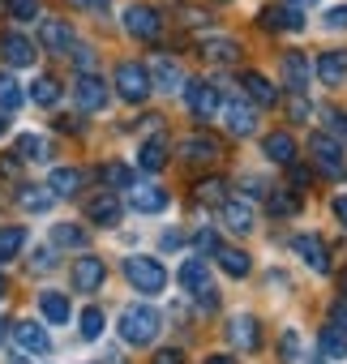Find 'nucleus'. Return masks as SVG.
Instances as JSON below:
<instances>
[{
    "label": "nucleus",
    "instance_id": "nucleus-27",
    "mask_svg": "<svg viewBox=\"0 0 347 364\" xmlns=\"http://www.w3.org/2000/svg\"><path fill=\"white\" fill-rule=\"evenodd\" d=\"M283 82H287L296 95L309 86V60H304L300 52H287V56H283Z\"/></svg>",
    "mask_w": 347,
    "mask_h": 364
},
{
    "label": "nucleus",
    "instance_id": "nucleus-12",
    "mask_svg": "<svg viewBox=\"0 0 347 364\" xmlns=\"http://www.w3.org/2000/svg\"><path fill=\"white\" fill-rule=\"evenodd\" d=\"M181 154H185V163H215L223 154V141L210 137V133H193V137L181 141Z\"/></svg>",
    "mask_w": 347,
    "mask_h": 364
},
{
    "label": "nucleus",
    "instance_id": "nucleus-34",
    "mask_svg": "<svg viewBox=\"0 0 347 364\" xmlns=\"http://www.w3.org/2000/svg\"><path fill=\"white\" fill-rule=\"evenodd\" d=\"M198 202H206V206H223V202H228V180H219V176L198 180Z\"/></svg>",
    "mask_w": 347,
    "mask_h": 364
},
{
    "label": "nucleus",
    "instance_id": "nucleus-39",
    "mask_svg": "<svg viewBox=\"0 0 347 364\" xmlns=\"http://www.w3.org/2000/svg\"><path fill=\"white\" fill-rule=\"evenodd\" d=\"M99 176H103V185H107V189H133V171H129L124 163H107Z\"/></svg>",
    "mask_w": 347,
    "mask_h": 364
},
{
    "label": "nucleus",
    "instance_id": "nucleus-11",
    "mask_svg": "<svg viewBox=\"0 0 347 364\" xmlns=\"http://www.w3.org/2000/svg\"><path fill=\"white\" fill-rule=\"evenodd\" d=\"M39 43H43V52H73V43H78V35H73V26L69 22H60V18H48L43 26H39Z\"/></svg>",
    "mask_w": 347,
    "mask_h": 364
},
{
    "label": "nucleus",
    "instance_id": "nucleus-3",
    "mask_svg": "<svg viewBox=\"0 0 347 364\" xmlns=\"http://www.w3.org/2000/svg\"><path fill=\"white\" fill-rule=\"evenodd\" d=\"M150 90H154V82H150V69L146 65H137V60H120L116 65V95L124 103H146Z\"/></svg>",
    "mask_w": 347,
    "mask_h": 364
},
{
    "label": "nucleus",
    "instance_id": "nucleus-58",
    "mask_svg": "<svg viewBox=\"0 0 347 364\" xmlns=\"http://www.w3.org/2000/svg\"><path fill=\"white\" fill-rule=\"evenodd\" d=\"M5 291H9V283H5V274H0V300H5Z\"/></svg>",
    "mask_w": 347,
    "mask_h": 364
},
{
    "label": "nucleus",
    "instance_id": "nucleus-32",
    "mask_svg": "<svg viewBox=\"0 0 347 364\" xmlns=\"http://www.w3.org/2000/svg\"><path fill=\"white\" fill-rule=\"evenodd\" d=\"M52 245L56 249H86V228H78V223H52Z\"/></svg>",
    "mask_w": 347,
    "mask_h": 364
},
{
    "label": "nucleus",
    "instance_id": "nucleus-64",
    "mask_svg": "<svg viewBox=\"0 0 347 364\" xmlns=\"http://www.w3.org/2000/svg\"><path fill=\"white\" fill-rule=\"evenodd\" d=\"M95 5H99V0H95Z\"/></svg>",
    "mask_w": 347,
    "mask_h": 364
},
{
    "label": "nucleus",
    "instance_id": "nucleus-26",
    "mask_svg": "<svg viewBox=\"0 0 347 364\" xmlns=\"http://www.w3.org/2000/svg\"><path fill=\"white\" fill-rule=\"evenodd\" d=\"M202 56L215 60V65H236L240 60V43L236 39H206L202 43Z\"/></svg>",
    "mask_w": 347,
    "mask_h": 364
},
{
    "label": "nucleus",
    "instance_id": "nucleus-15",
    "mask_svg": "<svg viewBox=\"0 0 347 364\" xmlns=\"http://www.w3.org/2000/svg\"><path fill=\"white\" fill-rule=\"evenodd\" d=\"M129 206L142 210V215H159V210L171 206V198H167V189H159V185H133V189H129Z\"/></svg>",
    "mask_w": 347,
    "mask_h": 364
},
{
    "label": "nucleus",
    "instance_id": "nucleus-7",
    "mask_svg": "<svg viewBox=\"0 0 347 364\" xmlns=\"http://www.w3.org/2000/svg\"><path fill=\"white\" fill-rule=\"evenodd\" d=\"M219 116H223V124H228L232 137H249L257 129V112L249 103H240V99H223L219 103Z\"/></svg>",
    "mask_w": 347,
    "mask_h": 364
},
{
    "label": "nucleus",
    "instance_id": "nucleus-63",
    "mask_svg": "<svg viewBox=\"0 0 347 364\" xmlns=\"http://www.w3.org/2000/svg\"><path fill=\"white\" fill-rule=\"evenodd\" d=\"M219 5H223V0H219Z\"/></svg>",
    "mask_w": 347,
    "mask_h": 364
},
{
    "label": "nucleus",
    "instance_id": "nucleus-36",
    "mask_svg": "<svg viewBox=\"0 0 347 364\" xmlns=\"http://www.w3.org/2000/svg\"><path fill=\"white\" fill-rule=\"evenodd\" d=\"M22 99H26V90L18 86V77L0 73V112H18V107H22Z\"/></svg>",
    "mask_w": 347,
    "mask_h": 364
},
{
    "label": "nucleus",
    "instance_id": "nucleus-14",
    "mask_svg": "<svg viewBox=\"0 0 347 364\" xmlns=\"http://www.w3.org/2000/svg\"><path fill=\"white\" fill-rule=\"evenodd\" d=\"M313 73H317L321 86H338V82L347 77V48H330V52H321L317 65H313Z\"/></svg>",
    "mask_w": 347,
    "mask_h": 364
},
{
    "label": "nucleus",
    "instance_id": "nucleus-53",
    "mask_svg": "<svg viewBox=\"0 0 347 364\" xmlns=\"http://www.w3.org/2000/svg\"><path fill=\"white\" fill-rule=\"evenodd\" d=\"M330 210H334V219H338V223L347 228V193H338V198L330 202Z\"/></svg>",
    "mask_w": 347,
    "mask_h": 364
},
{
    "label": "nucleus",
    "instance_id": "nucleus-41",
    "mask_svg": "<svg viewBox=\"0 0 347 364\" xmlns=\"http://www.w3.org/2000/svg\"><path fill=\"white\" fill-rule=\"evenodd\" d=\"M78 330H82V338H90V343H95V338L103 334V309H95V304H90V309L82 313V326H78Z\"/></svg>",
    "mask_w": 347,
    "mask_h": 364
},
{
    "label": "nucleus",
    "instance_id": "nucleus-28",
    "mask_svg": "<svg viewBox=\"0 0 347 364\" xmlns=\"http://www.w3.org/2000/svg\"><path fill=\"white\" fill-rule=\"evenodd\" d=\"M240 86H245V95H249L253 103H262V107H274V99H279V90H274L262 73H245V77H240Z\"/></svg>",
    "mask_w": 347,
    "mask_h": 364
},
{
    "label": "nucleus",
    "instance_id": "nucleus-61",
    "mask_svg": "<svg viewBox=\"0 0 347 364\" xmlns=\"http://www.w3.org/2000/svg\"><path fill=\"white\" fill-rule=\"evenodd\" d=\"M343 291H347V270H343Z\"/></svg>",
    "mask_w": 347,
    "mask_h": 364
},
{
    "label": "nucleus",
    "instance_id": "nucleus-46",
    "mask_svg": "<svg viewBox=\"0 0 347 364\" xmlns=\"http://www.w3.org/2000/svg\"><path fill=\"white\" fill-rule=\"evenodd\" d=\"M73 60H78V69H82V73H95V52H90V48L73 43Z\"/></svg>",
    "mask_w": 347,
    "mask_h": 364
},
{
    "label": "nucleus",
    "instance_id": "nucleus-52",
    "mask_svg": "<svg viewBox=\"0 0 347 364\" xmlns=\"http://www.w3.org/2000/svg\"><path fill=\"white\" fill-rule=\"evenodd\" d=\"M326 120H330V129H334L338 137H347V112H330Z\"/></svg>",
    "mask_w": 347,
    "mask_h": 364
},
{
    "label": "nucleus",
    "instance_id": "nucleus-1",
    "mask_svg": "<svg viewBox=\"0 0 347 364\" xmlns=\"http://www.w3.org/2000/svg\"><path fill=\"white\" fill-rule=\"evenodd\" d=\"M120 338L129 343V347H146V343H154L159 338V330H163V317L150 309V304H124L120 309Z\"/></svg>",
    "mask_w": 347,
    "mask_h": 364
},
{
    "label": "nucleus",
    "instance_id": "nucleus-6",
    "mask_svg": "<svg viewBox=\"0 0 347 364\" xmlns=\"http://www.w3.org/2000/svg\"><path fill=\"white\" fill-rule=\"evenodd\" d=\"M309 150H313V163L321 176H343V141L330 137V133H313L309 137Z\"/></svg>",
    "mask_w": 347,
    "mask_h": 364
},
{
    "label": "nucleus",
    "instance_id": "nucleus-10",
    "mask_svg": "<svg viewBox=\"0 0 347 364\" xmlns=\"http://www.w3.org/2000/svg\"><path fill=\"white\" fill-rule=\"evenodd\" d=\"M103 279H107V266H103V257H95V253H86V257H78L73 262V287L78 291H99L103 287Z\"/></svg>",
    "mask_w": 347,
    "mask_h": 364
},
{
    "label": "nucleus",
    "instance_id": "nucleus-25",
    "mask_svg": "<svg viewBox=\"0 0 347 364\" xmlns=\"http://www.w3.org/2000/svg\"><path fill=\"white\" fill-rule=\"evenodd\" d=\"M48 189H52L56 198H73V193L82 189V171H78V167H56V171L48 176Z\"/></svg>",
    "mask_w": 347,
    "mask_h": 364
},
{
    "label": "nucleus",
    "instance_id": "nucleus-51",
    "mask_svg": "<svg viewBox=\"0 0 347 364\" xmlns=\"http://www.w3.org/2000/svg\"><path fill=\"white\" fill-rule=\"evenodd\" d=\"M52 262H56V257H52V249H35V257H31V266H35V270H52Z\"/></svg>",
    "mask_w": 347,
    "mask_h": 364
},
{
    "label": "nucleus",
    "instance_id": "nucleus-18",
    "mask_svg": "<svg viewBox=\"0 0 347 364\" xmlns=\"http://www.w3.org/2000/svg\"><path fill=\"white\" fill-rule=\"evenodd\" d=\"M228 338H232L240 351H257V347H262V330H257V317H249V313L232 317V321H228Z\"/></svg>",
    "mask_w": 347,
    "mask_h": 364
},
{
    "label": "nucleus",
    "instance_id": "nucleus-42",
    "mask_svg": "<svg viewBox=\"0 0 347 364\" xmlns=\"http://www.w3.org/2000/svg\"><path fill=\"white\" fill-rule=\"evenodd\" d=\"M287 185H292V189H309V185H313V171L292 159V163H287Z\"/></svg>",
    "mask_w": 347,
    "mask_h": 364
},
{
    "label": "nucleus",
    "instance_id": "nucleus-59",
    "mask_svg": "<svg viewBox=\"0 0 347 364\" xmlns=\"http://www.w3.org/2000/svg\"><path fill=\"white\" fill-rule=\"evenodd\" d=\"M5 129H9V120H5V116H0V137H5Z\"/></svg>",
    "mask_w": 347,
    "mask_h": 364
},
{
    "label": "nucleus",
    "instance_id": "nucleus-57",
    "mask_svg": "<svg viewBox=\"0 0 347 364\" xmlns=\"http://www.w3.org/2000/svg\"><path fill=\"white\" fill-rule=\"evenodd\" d=\"M287 5H296V9H309V5H317V0H287Z\"/></svg>",
    "mask_w": 347,
    "mask_h": 364
},
{
    "label": "nucleus",
    "instance_id": "nucleus-20",
    "mask_svg": "<svg viewBox=\"0 0 347 364\" xmlns=\"http://www.w3.org/2000/svg\"><path fill=\"white\" fill-rule=\"evenodd\" d=\"M150 82H154L159 90H181V86H185V73H181V65L171 60V56H159V60L150 65Z\"/></svg>",
    "mask_w": 347,
    "mask_h": 364
},
{
    "label": "nucleus",
    "instance_id": "nucleus-5",
    "mask_svg": "<svg viewBox=\"0 0 347 364\" xmlns=\"http://www.w3.org/2000/svg\"><path fill=\"white\" fill-rule=\"evenodd\" d=\"M124 31L137 39V43H154L163 35V18L150 9V5H129L124 9Z\"/></svg>",
    "mask_w": 347,
    "mask_h": 364
},
{
    "label": "nucleus",
    "instance_id": "nucleus-24",
    "mask_svg": "<svg viewBox=\"0 0 347 364\" xmlns=\"http://www.w3.org/2000/svg\"><path fill=\"white\" fill-rule=\"evenodd\" d=\"M317 351H321V360H347V330L326 326L317 338Z\"/></svg>",
    "mask_w": 347,
    "mask_h": 364
},
{
    "label": "nucleus",
    "instance_id": "nucleus-37",
    "mask_svg": "<svg viewBox=\"0 0 347 364\" xmlns=\"http://www.w3.org/2000/svg\"><path fill=\"white\" fill-rule=\"evenodd\" d=\"M18 154H22V159H31V163H43L52 150H48V141H43L39 133H22V137H18Z\"/></svg>",
    "mask_w": 347,
    "mask_h": 364
},
{
    "label": "nucleus",
    "instance_id": "nucleus-16",
    "mask_svg": "<svg viewBox=\"0 0 347 364\" xmlns=\"http://www.w3.org/2000/svg\"><path fill=\"white\" fill-rule=\"evenodd\" d=\"M86 219L95 223V228H116L120 223V198L107 189V193H99V198H90L86 202Z\"/></svg>",
    "mask_w": 347,
    "mask_h": 364
},
{
    "label": "nucleus",
    "instance_id": "nucleus-49",
    "mask_svg": "<svg viewBox=\"0 0 347 364\" xmlns=\"http://www.w3.org/2000/svg\"><path fill=\"white\" fill-rule=\"evenodd\" d=\"M150 364H185V351H176V347H163Z\"/></svg>",
    "mask_w": 347,
    "mask_h": 364
},
{
    "label": "nucleus",
    "instance_id": "nucleus-4",
    "mask_svg": "<svg viewBox=\"0 0 347 364\" xmlns=\"http://www.w3.org/2000/svg\"><path fill=\"white\" fill-rule=\"evenodd\" d=\"M219 103H223L219 86H210V82H202V77L185 82V107H189L198 120H215V116H219Z\"/></svg>",
    "mask_w": 347,
    "mask_h": 364
},
{
    "label": "nucleus",
    "instance_id": "nucleus-31",
    "mask_svg": "<svg viewBox=\"0 0 347 364\" xmlns=\"http://www.w3.org/2000/svg\"><path fill=\"white\" fill-rule=\"evenodd\" d=\"M181 287H185V291H202V287H210V270H206L202 257H189V262L181 266Z\"/></svg>",
    "mask_w": 347,
    "mask_h": 364
},
{
    "label": "nucleus",
    "instance_id": "nucleus-9",
    "mask_svg": "<svg viewBox=\"0 0 347 364\" xmlns=\"http://www.w3.org/2000/svg\"><path fill=\"white\" fill-rule=\"evenodd\" d=\"M73 99H78L82 112H103L107 107V82L95 77V73H82L78 86H73Z\"/></svg>",
    "mask_w": 347,
    "mask_h": 364
},
{
    "label": "nucleus",
    "instance_id": "nucleus-2",
    "mask_svg": "<svg viewBox=\"0 0 347 364\" xmlns=\"http://www.w3.org/2000/svg\"><path fill=\"white\" fill-rule=\"evenodd\" d=\"M124 279H129L133 291H142V296H159V291L167 287V270H163V262H159V257H146V253L124 257Z\"/></svg>",
    "mask_w": 347,
    "mask_h": 364
},
{
    "label": "nucleus",
    "instance_id": "nucleus-35",
    "mask_svg": "<svg viewBox=\"0 0 347 364\" xmlns=\"http://www.w3.org/2000/svg\"><path fill=\"white\" fill-rule=\"evenodd\" d=\"M31 99H35L39 107H56V103H60V82H56V77H35V82H31Z\"/></svg>",
    "mask_w": 347,
    "mask_h": 364
},
{
    "label": "nucleus",
    "instance_id": "nucleus-50",
    "mask_svg": "<svg viewBox=\"0 0 347 364\" xmlns=\"http://www.w3.org/2000/svg\"><path fill=\"white\" fill-rule=\"evenodd\" d=\"M198 253H219V236L215 232H198Z\"/></svg>",
    "mask_w": 347,
    "mask_h": 364
},
{
    "label": "nucleus",
    "instance_id": "nucleus-30",
    "mask_svg": "<svg viewBox=\"0 0 347 364\" xmlns=\"http://www.w3.org/2000/svg\"><path fill=\"white\" fill-rule=\"evenodd\" d=\"M39 309L52 326H65L69 321V296L65 291H39Z\"/></svg>",
    "mask_w": 347,
    "mask_h": 364
},
{
    "label": "nucleus",
    "instance_id": "nucleus-55",
    "mask_svg": "<svg viewBox=\"0 0 347 364\" xmlns=\"http://www.w3.org/2000/svg\"><path fill=\"white\" fill-rule=\"evenodd\" d=\"M292 116H309V103L304 99H292Z\"/></svg>",
    "mask_w": 347,
    "mask_h": 364
},
{
    "label": "nucleus",
    "instance_id": "nucleus-62",
    "mask_svg": "<svg viewBox=\"0 0 347 364\" xmlns=\"http://www.w3.org/2000/svg\"><path fill=\"white\" fill-rule=\"evenodd\" d=\"M0 334H5V321H0Z\"/></svg>",
    "mask_w": 347,
    "mask_h": 364
},
{
    "label": "nucleus",
    "instance_id": "nucleus-19",
    "mask_svg": "<svg viewBox=\"0 0 347 364\" xmlns=\"http://www.w3.org/2000/svg\"><path fill=\"white\" fill-rule=\"evenodd\" d=\"M14 338H18V347H26L35 355H48L52 351V338H48V330L39 321H14Z\"/></svg>",
    "mask_w": 347,
    "mask_h": 364
},
{
    "label": "nucleus",
    "instance_id": "nucleus-54",
    "mask_svg": "<svg viewBox=\"0 0 347 364\" xmlns=\"http://www.w3.org/2000/svg\"><path fill=\"white\" fill-rule=\"evenodd\" d=\"M206 22H210V18H206V14H193V9H189V14H185V26H206Z\"/></svg>",
    "mask_w": 347,
    "mask_h": 364
},
{
    "label": "nucleus",
    "instance_id": "nucleus-33",
    "mask_svg": "<svg viewBox=\"0 0 347 364\" xmlns=\"http://www.w3.org/2000/svg\"><path fill=\"white\" fill-rule=\"evenodd\" d=\"M22 245H26V228H0V262H14L18 253H22Z\"/></svg>",
    "mask_w": 347,
    "mask_h": 364
},
{
    "label": "nucleus",
    "instance_id": "nucleus-29",
    "mask_svg": "<svg viewBox=\"0 0 347 364\" xmlns=\"http://www.w3.org/2000/svg\"><path fill=\"white\" fill-rule=\"evenodd\" d=\"M262 150H266L270 163H292V159H296V141H292V133H266Z\"/></svg>",
    "mask_w": 347,
    "mask_h": 364
},
{
    "label": "nucleus",
    "instance_id": "nucleus-44",
    "mask_svg": "<svg viewBox=\"0 0 347 364\" xmlns=\"http://www.w3.org/2000/svg\"><path fill=\"white\" fill-rule=\"evenodd\" d=\"M14 18L18 22H35L39 18V0H14Z\"/></svg>",
    "mask_w": 347,
    "mask_h": 364
},
{
    "label": "nucleus",
    "instance_id": "nucleus-23",
    "mask_svg": "<svg viewBox=\"0 0 347 364\" xmlns=\"http://www.w3.org/2000/svg\"><path fill=\"white\" fill-rule=\"evenodd\" d=\"M163 163H167V141H163V133H159V137L142 141V150H137V167H142V171H163Z\"/></svg>",
    "mask_w": 347,
    "mask_h": 364
},
{
    "label": "nucleus",
    "instance_id": "nucleus-43",
    "mask_svg": "<svg viewBox=\"0 0 347 364\" xmlns=\"http://www.w3.org/2000/svg\"><path fill=\"white\" fill-rule=\"evenodd\" d=\"M279 355H283V364H296V360H300V334H296V330H287V334L279 338Z\"/></svg>",
    "mask_w": 347,
    "mask_h": 364
},
{
    "label": "nucleus",
    "instance_id": "nucleus-48",
    "mask_svg": "<svg viewBox=\"0 0 347 364\" xmlns=\"http://www.w3.org/2000/svg\"><path fill=\"white\" fill-rule=\"evenodd\" d=\"M330 326L347 330V300H334V304H330Z\"/></svg>",
    "mask_w": 347,
    "mask_h": 364
},
{
    "label": "nucleus",
    "instance_id": "nucleus-60",
    "mask_svg": "<svg viewBox=\"0 0 347 364\" xmlns=\"http://www.w3.org/2000/svg\"><path fill=\"white\" fill-rule=\"evenodd\" d=\"M73 5H95V0H73Z\"/></svg>",
    "mask_w": 347,
    "mask_h": 364
},
{
    "label": "nucleus",
    "instance_id": "nucleus-38",
    "mask_svg": "<svg viewBox=\"0 0 347 364\" xmlns=\"http://www.w3.org/2000/svg\"><path fill=\"white\" fill-rule=\"evenodd\" d=\"M219 266L232 274V279H245L253 266H249V253H240V249H219Z\"/></svg>",
    "mask_w": 347,
    "mask_h": 364
},
{
    "label": "nucleus",
    "instance_id": "nucleus-22",
    "mask_svg": "<svg viewBox=\"0 0 347 364\" xmlns=\"http://www.w3.org/2000/svg\"><path fill=\"white\" fill-rule=\"evenodd\" d=\"M219 215H223V228H228V232H236V236H249V232H253V210H249L245 202H232V198H228V202L219 206Z\"/></svg>",
    "mask_w": 347,
    "mask_h": 364
},
{
    "label": "nucleus",
    "instance_id": "nucleus-8",
    "mask_svg": "<svg viewBox=\"0 0 347 364\" xmlns=\"http://www.w3.org/2000/svg\"><path fill=\"white\" fill-rule=\"evenodd\" d=\"M0 56H5L14 69H31L35 56H39V48H35L22 31H5V35H0Z\"/></svg>",
    "mask_w": 347,
    "mask_h": 364
},
{
    "label": "nucleus",
    "instance_id": "nucleus-13",
    "mask_svg": "<svg viewBox=\"0 0 347 364\" xmlns=\"http://www.w3.org/2000/svg\"><path fill=\"white\" fill-rule=\"evenodd\" d=\"M292 249H296V257H304V266H309V270H317V274H326V270H330V253H326L321 236L300 232V236L292 240Z\"/></svg>",
    "mask_w": 347,
    "mask_h": 364
},
{
    "label": "nucleus",
    "instance_id": "nucleus-40",
    "mask_svg": "<svg viewBox=\"0 0 347 364\" xmlns=\"http://www.w3.org/2000/svg\"><path fill=\"white\" fill-rule=\"evenodd\" d=\"M300 210V198L296 193H287V189H270V215H296Z\"/></svg>",
    "mask_w": 347,
    "mask_h": 364
},
{
    "label": "nucleus",
    "instance_id": "nucleus-56",
    "mask_svg": "<svg viewBox=\"0 0 347 364\" xmlns=\"http://www.w3.org/2000/svg\"><path fill=\"white\" fill-rule=\"evenodd\" d=\"M206 364H236V360H232V355H223V351H219V355H210V360H206Z\"/></svg>",
    "mask_w": 347,
    "mask_h": 364
},
{
    "label": "nucleus",
    "instance_id": "nucleus-45",
    "mask_svg": "<svg viewBox=\"0 0 347 364\" xmlns=\"http://www.w3.org/2000/svg\"><path fill=\"white\" fill-rule=\"evenodd\" d=\"M193 296H198V309H202V313H215V309H219V291H215V283L202 287V291H193Z\"/></svg>",
    "mask_w": 347,
    "mask_h": 364
},
{
    "label": "nucleus",
    "instance_id": "nucleus-47",
    "mask_svg": "<svg viewBox=\"0 0 347 364\" xmlns=\"http://www.w3.org/2000/svg\"><path fill=\"white\" fill-rule=\"evenodd\" d=\"M326 31H347V5H334L326 14Z\"/></svg>",
    "mask_w": 347,
    "mask_h": 364
},
{
    "label": "nucleus",
    "instance_id": "nucleus-17",
    "mask_svg": "<svg viewBox=\"0 0 347 364\" xmlns=\"http://www.w3.org/2000/svg\"><path fill=\"white\" fill-rule=\"evenodd\" d=\"M257 22H262L266 31H304V18H300L296 5H270V9L257 14Z\"/></svg>",
    "mask_w": 347,
    "mask_h": 364
},
{
    "label": "nucleus",
    "instance_id": "nucleus-21",
    "mask_svg": "<svg viewBox=\"0 0 347 364\" xmlns=\"http://www.w3.org/2000/svg\"><path fill=\"white\" fill-rule=\"evenodd\" d=\"M52 202H56V193L43 189V185H22V189H18V206H22L26 215H48Z\"/></svg>",
    "mask_w": 347,
    "mask_h": 364
}]
</instances>
